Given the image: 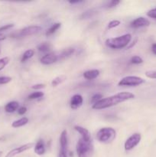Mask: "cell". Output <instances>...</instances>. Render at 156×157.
<instances>
[{
    "instance_id": "obj_1",
    "label": "cell",
    "mask_w": 156,
    "mask_h": 157,
    "mask_svg": "<svg viewBox=\"0 0 156 157\" xmlns=\"http://www.w3.org/2000/svg\"><path fill=\"white\" fill-rule=\"evenodd\" d=\"M135 95L130 92H120L113 96L108 97V98H102L97 103L92 106V108L94 110H102V109L109 108V107H113L120 103L125 102L128 100L134 99Z\"/></svg>"
},
{
    "instance_id": "obj_2",
    "label": "cell",
    "mask_w": 156,
    "mask_h": 157,
    "mask_svg": "<svg viewBox=\"0 0 156 157\" xmlns=\"http://www.w3.org/2000/svg\"><path fill=\"white\" fill-rule=\"evenodd\" d=\"M131 41L132 35L130 34H125V35H121L116 38H108L106 40L105 44L110 48L119 50V49L127 47Z\"/></svg>"
},
{
    "instance_id": "obj_3",
    "label": "cell",
    "mask_w": 156,
    "mask_h": 157,
    "mask_svg": "<svg viewBox=\"0 0 156 157\" xmlns=\"http://www.w3.org/2000/svg\"><path fill=\"white\" fill-rule=\"evenodd\" d=\"M116 136V132L112 127H103L99 130L96 138L99 143L108 144L113 142Z\"/></svg>"
},
{
    "instance_id": "obj_4",
    "label": "cell",
    "mask_w": 156,
    "mask_h": 157,
    "mask_svg": "<svg viewBox=\"0 0 156 157\" xmlns=\"http://www.w3.org/2000/svg\"><path fill=\"white\" fill-rule=\"evenodd\" d=\"M76 151L78 157H91L93 152L92 141H85L80 138L76 146Z\"/></svg>"
},
{
    "instance_id": "obj_5",
    "label": "cell",
    "mask_w": 156,
    "mask_h": 157,
    "mask_svg": "<svg viewBox=\"0 0 156 157\" xmlns=\"http://www.w3.org/2000/svg\"><path fill=\"white\" fill-rule=\"evenodd\" d=\"M145 80L140 77L127 76L122 78L118 83V85L122 87H137L145 83Z\"/></svg>"
},
{
    "instance_id": "obj_6",
    "label": "cell",
    "mask_w": 156,
    "mask_h": 157,
    "mask_svg": "<svg viewBox=\"0 0 156 157\" xmlns=\"http://www.w3.org/2000/svg\"><path fill=\"white\" fill-rule=\"evenodd\" d=\"M41 29H42V28L38 25L27 26V27L24 28L23 29L20 30L18 33L12 35V36H15V38H18V37L22 38V37L31 36V35H34L39 33L41 31Z\"/></svg>"
},
{
    "instance_id": "obj_7",
    "label": "cell",
    "mask_w": 156,
    "mask_h": 157,
    "mask_svg": "<svg viewBox=\"0 0 156 157\" xmlns=\"http://www.w3.org/2000/svg\"><path fill=\"white\" fill-rule=\"evenodd\" d=\"M142 140V135L139 133H135L129 136L124 144V148L126 151L133 150L136 146L139 145Z\"/></svg>"
},
{
    "instance_id": "obj_8",
    "label": "cell",
    "mask_w": 156,
    "mask_h": 157,
    "mask_svg": "<svg viewBox=\"0 0 156 157\" xmlns=\"http://www.w3.org/2000/svg\"><path fill=\"white\" fill-rule=\"evenodd\" d=\"M34 145H35L34 143H28V144H24V145H21L20 146V147H16V148L12 149V150H10V151L6 154V157H14L18 154H21V153H24V152L32 149V147H34Z\"/></svg>"
},
{
    "instance_id": "obj_9",
    "label": "cell",
    "mask_w": 156,
    "mask_h": 157,
    "mask_svg": "<svg viewBox=\"0 0 156 157\" xmlns=\"http://www.w3.org/2000/svg\"><path fill=\"white\" fill-rule=\"evenodd\" d=\"M130 25L133 29L148 27V26L150 25V21L147 18H144V17H139V18L133 20L131 22V24H130Z\"/></svg>"
},
{
    "instance_id": "obj_10",
    "label": "cell",
    "mask_w": 156,
    "mask_h": 157,
    "mask_svg": "<svg viewBox=\"0 0 156 157\" xmlns=\"http://www.w3.org/2000/svg\"><path fill=\"white\" fill-rule=\"evenodd\" d=\"M58 60V56L54 53H47L40 60L41 63L44 65H49L56 62Z\"/></svg>"
},
{
    "instance_id": "obj_11",
    "label": "cell",
    "mask_w": 156,
    "mask_h": 157,
    "mask_svg": "<svg viewBox=\"0 0 156 157\" xmlns=\"http://www.w3.org/2000/svg\"><path fill=\"white\" fill-rule=\"evenodd\" d=\"M83 102H84V99L83 97L80 94H75L70 99V105L71 109L73 110H76V109L80 108L82 106Z\"/></svg>"
},
{
    "instance_id": "obj_12",
    "label": "cell",
    "mask_w": 156,
    "mask_h": 157,
    "mask_svg": "<svg viewBox=\"0 0 156 157\" xmlns=\"http://www.w3.org/2000/svg\"><path fill=\"white\" fill-rule=\"evenodd\" d=\"M60 150L67 153V147H68V140H67V131L64 130L61 133L60 136Z\"/></svg>"
},
{
    "instance_id": "obj_13",
    "label": "cell",
    "mask_w": 156,
    "mask_h": 157,
    "mask_svg": "<svg viewBox=\"0 0 156 157\" xmlns=\"http://www.w3.org/2000/svg\"><path fill=\"white\" fill-rule=\"evenodd\" d=\"M74 129L76 131H77L81 135V138L84 139L85 141H91V135L90 131L87 129L80 126H74Z\"/></svg>"
},
{
    "instance_id": "obj_14",
    "label": "cell",
    "mask_w": 156,
    "mask_h": 157,
    "mask_svg": "<svg viewBox=\"0 0 156 157\" xmlns=\"http://www.w3.org/2000/svg\"><path fill=\"white\" fill-rule=\"evenodd\" d=\"M46 147L44 141L42 139H40L37 141L35 146V153L38 156H42L45 153Z\"/></svg>"
},
{
    "instance_id": "obj_15",
    "label": "cell",
    "mask_w": 156,
    "mask_h": 157,
    "mask_svg": "<svg viewBox=\"0 0 156 157\" xmlns=\"http://www.w3.org/2000/svg\"><path fill=\"white\" fill-rule=\"evenodd\" d=\"M99 74H100V72L98 69H93V70H89L85 71L83 75H84V78L85 79L91 81V80H94L97 78L99 76Z\"/></svg>"
},
{
    "instance_id": "obj_16",
    "label": "cell",
    "mask_w": 156,
    "mask_h": 157,
    "mask_svg": "<svg viewBox=\"0 0 156 157\" xmlns=\"http://www.w3.org/2000/svg\"><path fill=\"white\" fill-rule=\"evenodd\" d=\"M19 108V104L17 101H11L5 106V110L7 113H14Z\"/></svg>"
},
{
    "instance_id": "obj_17",
    "label": "cell",
    "mask_w": 156,
    "mask_h": 157,
    "mask_svg": "<svg viewBox=\"0 0 156 157\" xmlns=\"http://www.w3.org/2000/svg\"><path fill=\"white\" fill-rule=\"evenodd\" d=\"M75 52V49L73 48H67L64 49V50L61 52V53L60 54V55L58 56V59L60 60H64L67 59V58H70Z\"/></svg>"
},
{
    "instance_id": "obj_18",
    "label": "cell",
    "mask_w": 156,
    "mask_h": 157,
    "mask_svg": "<svg viewBox=\"0 0 156 157\" xmlns=\"http://www.w3.org/2000/svg\"><path fill=\"white\" fill-rule=\"evenodd\" d=\"M28 123V118L25 117H23L14 121L12 124V127L13 128H18V127H21L23 126L26 125Z\"/></svg>"
},
{
    "instance_id": "obj_19",
    "label": "cell",
    "mask_w": 156,
    "mask_h": 157,
    "mask_svg": "<svg viewBox=\"0 0 156 157\" xmlns=\"http://www.w3.org/2000/svg\"><path fill=\"white\" fill-rule=\"evenodd\" d=\"M52 45L49 42H43L41 43L38 45L37 47V49L39 52H48L51 50Z\"/></svg>"
},
{
    "instance_id": "obj_20",
    "label": "cell",
    "mask_w": 156,
    "mask_h": 157,
    "mask_svg": "<svg viewBox=\"0 0 156 157\" xmlns=\"http://www.w3.org/2000/svg\"><path fill=\"white\" fill-rule=\"evenodd\" d=\"M67 80V76L66 75H60V76L56 77L55 78H54L51 81V86L52 87H58V85L61 84L62 83H64V81Z\"/></svg>"
},
{
    "instance_id": "obj_21",
    "label": "cell",
    "mask_w": 156,
    "mask_h": 157,
    "mask_svg": "<svg viewBox=\"0 0 156 157\" xmlns=\"http://www.w3.org/2000/svg\"><path fill=\"white\" fill-rule=\"evenodd\" d=\"M61 23H59V22L54 23V24L50 26L48 29H47V32H46V33H45V35H47V36H50V35H52L53 34H54L55 32H56L57 31L60 29V28H61Z\"/></svg>"
},
{
    "instance_id": "obj_22",
    "label": "cell",
    "mask_w": 156,
    "mask_h": 157,
    "mask_svg": "<svg viewBox=\"0 0 156 157\" xmlns=\"http://www.w3.org/2000/svg\"><path fill=\"white\" fill-rule=\"evenodd\" d=\"M34 55H35V51L32 50V49H28V50L25 51L21 58V62H25L28 59L32 58L34 56Z\"/></svg>"
},
{
    "instance_id": "obj_23",
    "label": "cell",
    "mask_w": 156,
    "mask_h": 157,
    "mask_svg": "<svg viewBox=\"0 0 156 157\" xmlns=\"http://www.w3.org/2000/svg\"><path fill=\"white\" fill-rule=\"evenodd\" d=\"M44 93L41 91H35V92H33V93H32L31 94L28 95V98L29 100H36V99H38V98H41L44 97Z\"/></svg>"
},
{
    "instance_id": "obj_24",
    "label": "cell",
    "mask_w": 156,
    "mask_h": 157,
    "mask_svg": "<svg viewBox=\"0 0 156 157\" xmlns=\"http://www.w3.org/2000/svg\"><path fill=\"white\" fill-rule=\"evenodd\" d=\"M9 61H10V58L9 57H4V58L0 59V71L6 67V66L9 64Z\"/></svg>"
},
{
    "instance_id": "obj_25",
    "label": "cell",
    "mask_w": 156,
    "mask_h": 157,
    "mask_svg": "<svg viewBox=\"0 0 156 157\" xmlns=\"http://www.w3.org/2000/svg\"><path fill=\"white\" fill-rule=\"evenodd\" d=\"M95 13H96V12H95L93 9H90V10H88L87 11V12H84V13L81 15L80 18H83V19H87V18H91L92 16H93V15H95Z\"/></svg>"
},
{
    "instance_id": "obj_26",
    "label": "cell",
    "mask_w": 156,
    "mask_h": 157,
    "mask_svg": "<svg viewBox=\"0 0 156 157\" xmlns=\"http://www.w3.org/2000/svg\"><path fill=\"white\" fill-rule=\"evenodd\" d=\"M130 63L132 64H140L143 63V59L141 57L136 55V56L132 57V58L130 59Z\"/></svg>"
},
{
    "instance_id": "obj_27",
    "label": "cell",
    "mask_w": 156,
    "mask_h": 157,
    "mask_svg": "<svg viewBox=\"0 0 156 157\" xmlns=\"http://www.w3.org/2000/svg\"><path fill=\"white\" fill-rule=\"evenodd\" d=\"M101 99H102V95L101 94H94L91 98V101H90V103L93 105L94 104L97 103L98 101H100Z\"/></svg>"
},
{
    "instance_id": "obj_28",
    "label": "cell",
    "mask_w": 156,
    "mask_h": 157,
    "mask_svg": "<svg viewBox=\"0 0 156 157\" xmlns=\"http://www.w3.org/2000/svg\"><path fill=\"white\" fill-rule=\"evenodd\" d=\"M120 21L119 20H113V21H110L108 24V29H114V28L118 27V26L120 25Z\"/></svg>"
},
{
    "instance_id": "obj_29",
    "label": "cell",
    "mask_w": 156,
    "mask_h": 157,
    "mask_svg": "<svg viewBox=\"0 0 156 157\" xmlns=\"http://www.w3.org/2000/svg\"><path fill=\"white\" fill-rule=\"evenodd\" d=\"M12 80V78L11 77H7V76H3L0 77V85L2 84H9V82H11Z\"/></svg>"
},
{
    "instance_id": "obj_30",
    "label": "cell",
    "mask_w": 156,
    "mask_h": 157,
    "mask_svg": "<svg viewBox=\"0 0 156 157\" xmlns=\"http://www.w3.org/2000/svg\"><path fill=\"white\" fill-rule=\"evenodd\" d=\"M145 76L151 79H156V71H148L145 72Z\"/></svg>"
},
{
    "instance_id": "obj_31",
    "label": "cell",
    "mask_w": 156,
    "mask_h": 157,
    "mask_svg": "<svg viewBox=\"0 0 156 157\" xmlns=\"http://www.w3.org/2000/svg\"><path fill=\"white\" fill-rule=\"evenodd\" d=\"M120 3V1H116V0H113V1L109 2L108 4H107V8L109 9H112V8H114L116 6H117Z\"/></svg>"
},
{
    "instance_id": "obj_32",
    "label": "cell",
    "mask_w": 156,
    "mask_h": 157,
    "mask_svg": "<svg viewBox=\"0 0 156 157\" xmlns=\"http://www.w3.org/2000/svg\"><path fill=\"white\" fill-rule=\"evenodd\" d=\"M14 27V24H7V25H5L2 26V27H0V34L2 33V32H5V31H7L9 30V29H12V28Z\"/></svg>"
},
{
    "instance_id": "obj_33",
    "label": "cell",
    "mask_w": 156,
    "mask_h": 157,
    "mask_svg": "<svg viewBox=\"0 0 156 157\" xmlns=\"http://www.w3.org/2000/svg\"><path fill=\"white\" fill-rule=\"evenodd\" d=\"M147 15H148L149 18H155L156 19V8H154V9H151V10L148 11V12H147Z\"/></svg>"
},
{
    "instance_id": "obj_34",
    "label": "cell",
    "mask_w": 156,
    "mask_h": 157,
    "mask_svg": "<svg viewBox=\"0 0 156 157\" xmlns=\"http://www.w3.org/2000/svg\"><path fill=\"white\" fill-rule=\"evenodd\" d=\"M45 87V84H35V85H33L32 87V89H34V90H41V89H43Z\"/></svg>"
},
{
    "instance_id": "obj_35",
    "label": "cell",
    "mask_w": 156,
    "mask_h": 157,
    "mask_svg": "<svg viewBox=\"0 0 156 157\" xmlns=\"http://www.w3.org/2000/svg\"><path fill=\"white\" fill-rule=\"evenodd\" d=\"M26 112H27V107H21L18 110V113L19 115H24Z\"/></svg>"
},
{
    "instance_id": "obj_36",
    "label": "cell",
    "mask_w": 156,
    "mask_h": 157,
    "mask_svg": "<svg viewBox=\"0 0 156 157\" xmlns=\"http://www.w3.org/2000/svg\"><path fill=\"white\" fill-rule=\"evenodd\" d=\"M58 157H68V156H67V152H64L60 150L59 154H58Z\"/></svg>"
},
{
    "instance_id": "obj_37",
    "label": "cell",
    "mask_w": 156,
    "mask_h": 157,
    "mask_svg": "<svg viewBox=\"0 0 156 157\" xmlns=\"http://www.w3.org/2000/svg\"><path fill=\"white\" fill-rule=\"evenodd\" d=\"M68 2L70 3V4L74 5V4H79V3H82V2H84V1H82V0H76V1H69Z\"/></svg>"
},
{
    "instance_id": "obj_38",
    "label": "cell",
    "mask_w": 156,
    "mask_h": 157,
    "mask_svg": "<svg viewBox=\"0 0 156 157\" xmlns=\"http://www.w3.org/2000/svg\"><path fill=\"white\" fill-rule=\"evenodd\" d=\"M151 52L154 54V55H156V43H154V44L151 45Z\"/></svg>"
},
{
    "instance_id": "obj_39",
    "label": "cell",
    "mask_w": 156,
    "mask_h": 157,
    "mask_svg": "<svg viewBox=\"0 0 156 157\" xmlns=\"http://www.w3.org/2000/svg\"><path fill=\"white\" fill-rule=\"evenodd\" d=\"M6 38V35H3V34H0V41H3V40H5Z\"/></svg>"
},
{
    "instance_id": "obj_40",
    "label": "cell",
    "mask_w": 156,
    "mask_h": 157,
    "mask_svg": "<svg viewBox=\"0 0 156 157\" xmlns=\"http://www.w3.org/2000/svg\"><path fill=\"white\" fill-rule=\"evenodd\" d=\"M2 151H0V157L2 156Z\"/></svg>"
},
{
    "instance_id": "obj_41",
    "label": "cell",
    "mask_w": 156,
    "mask_h": 157,
    "mask_svg": "<svg viewBox=\"0 0 156 157\" xmlns=\"http://www.w3.org/2000/svg\"><path fill=\"white\" fill-rule=\"evenodd\" d=\"M0 54H1V49H0Z\"/></svg>"
}]
</instances>
